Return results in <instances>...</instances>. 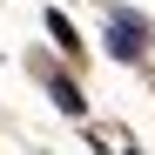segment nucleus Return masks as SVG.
Listing matches in <instances>:
<instances>
[{"label": "nucleus", "instance_id": "nucleus-1", "mask_svg": "<svg viewBox=\"0 0 155 155\" xmlns=\"http://www.w3.org/2000/svg\"><path fill=\"white\" fill-rule=\"evenodd\" d=\"M108 54L121 61V68H142L148 61V14H135V7H108Z\"/></svg>", "mask_w": 155, "mask_h": 155}, {"label": "nucleus", "instance_id": "nucleus-2", "mask_svg": "<svg viewBox=\"0 0 155 155\" xmlns=\"http://www.w3.org/2000/svg\"><path fill=\"white\" fill-rule=\"evenodd\" d=\"M34 74H41V88L54 94V108H61V115H74V121L88 115V94H81V81H74L68 68H54V61H41V54H34Z\"/></svg>", "mask_w": 155, "mask_h": 155}, {"label": "nucleus", "instance_id": "nucleus-3", "mask_svg": "<svg viewBox=\"0 0 155 155\" xmlns=\"http://www.w3.org/2000/svg\"><path fill=\"white\" fill-rule=\"evenodd\" d=\"M41 27H47V41H54L68 61H74V54H88V47H81V34H74V20H68L61 7H47V14H41Z\"/></svg>", "mask_w": 155, "mask_h": 155}, {"label": "nucleus", "instance_id": "nucleus-4", "mask_svg": "<svg viewBox=\"0 0 155 155\" xmlns=\"http://www.w3.org/2000/svg\"><path fill=\"white\" fill-rule=\"evenodd\" d=\"M121 155H142V148H135V142H128V148H121Z\"/></svg>", "mask_w": 155, "mask_h": 155}]
</instances>
